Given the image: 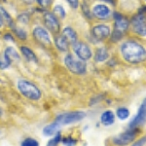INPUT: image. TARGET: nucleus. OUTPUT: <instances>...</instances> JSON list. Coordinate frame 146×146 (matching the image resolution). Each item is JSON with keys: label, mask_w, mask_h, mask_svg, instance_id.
<instances>
[{"label": "nucleus", "mask_w": 146, "mask_h": 146, "mask_svg": "<svg viewBox=\"0 0 146 146\" xmlns=\"http://www.w3.org/2000/svg\"><path fill=\"white\" fill-rule=\"evenodd\" d=\"M122 56L129 63H140L146 60V50L142 45L135 41H128L121 47Z\"/></svg>", "instance_id": "obj_1"}, {"label": "nucleus", "mask_w": 146, "mask_h": 146, "mask_svg": "<svg viewBox=\"0 0 146 146\" xmlns=\"http://www.w3.org/2000/svg\"><path fill=\"white\" fill-rule=\"evenodd\" d=\"M18 89L23 96L32 100H38L41 98V91L36 85L27 80L21 79L18 81Z\"/></svg>", "instance_id": "obj_2"}, {"label": "nucleus", "mask_w": 146, "mask_h": 146, "mask_svg": "<svg viewBox=\"0 0 146 146\" xmlns=\"http://www.w3.org/2000/svg\"><path fill=\"white\" fill-rule=\"evenodd\" d=\"M86 117V113L82 111H74V112H67L63 113L62 115H58L56 119V123L60 126L69 125L75 122H79Z\"/></svg>", "instance_id": "obj_3"}, {"label": "nucleus", "mask_w": 146, "mask_h": 146, "mask_svg": "<svg viewBox=\"0 0 146 146\" xmlns=\"http://www.w3.org/2000/svg\"><path fill=\"white\" fill-rule=\"evenodd\" d=\"M66 67L74 74H84L87 70V64L82 60H76L72 55H67L64 58Z\"/></svg>", "instance_id": "obj_4"}, {"label": "nucleus", "mask_w": 146, "mask_h": 146, "mask_svg": "<svg viewBox=\"0 0 146 146\" xmlns=\"http://www.w3.org/2000/svg\"><path fill=\"white\" fill-rule=\"evenodd\" d=\"M136 137V131L135 129H133V131H126L121 135L115 136L112 139V142L117 146H126L131 143Z\"/></svg>", "instance_id": "obj_5"}, {"label": "nucleus", "mask_w": 146, "mask_h": 146, "mask_svg": "<svg viewBox=\"0 0 146 146\" xmlns=\"http://www.w3.org/2000/svg\"><path fill=\"white\" fill-rule=\"evenodd\" d=\"M133 29L136 34L140 36H146V18L142 14L135 16L131 20Z\"/></svg>", "instance_id": "obj_6"}, {"label": "nucleus", "mask_w": 146, "mask_h": 146, "mask_svg": "<svg viewBox=\"0 0 146 146\" xmlns=\"http://www.w3.org/2000/svg\"><path fill=\"white\" fill-rule=\"evenodd\" d=\"M73 50H74V53L80 60H88L92 58V51L87 44L82 43V42H79V43H75L73 45Z\"/></svg>", "instance_id": "obj_7"}, {"label": "nucleus", "mask_w": 146, "mask_h": 146, "mask_svg": "<svg viewBox=\"0 0 146 146\" xmlns=\"http://www.w3.org/2000/svg\"><path fill=\"white\" fill-rule=\"evenodd\" d=\"M145 122H146V98L142 101L139 109H138L137 114H136V116L131 122V124H129V128L135 129L137 127L141 126V125H143Z\"/></svg>", "instance_id": "obj_8"}, {"label": "nucleus", "mask_w": 146, "mask_h": 146, "mask_svg": "<svg viewBox=\"0 0 146 146\" xmlns=\"http://www.w3.org/2000/svg\"><path fill=\"white\" fill-rule=\"evenodd\" d=\"M33 36L36 39L37 42H39L40 44L44 46L50 45L51 44V37L50 34L48 33V31L42 27H36L33 29Z\"/></svg>", "instance_id": "obj_9"}, {"label": "nucleus", "mask_w": 146, "mask_h": 146, "mask_svg": "<svg viewBox=\"0 0 146 146\" xmlns=\"http://www.w3.org/2000/svg\"><path fill=\"white\" fill-rule=\"evenodd\" d=\"M44 23H45L47 28H48L50 31L54 32V33L60 32V22H58V18H56L54 14L46 13L45 15H44Z\"/></svg>", "instance_id": "obj_10"}, {"label": "nucleus", "mask_w": 146, "mask_h": 146, "mask_svg": "<svg viewBox=\"0 0 146 146\" xmlns=\"http://www.w3.org/2000/svg\"><path fill=\"white\" fill-rule=\"evenodd\" d=\"M92 34L98 40H103L107 38L110 35V28L109 27L105 25H96L95 27L92 29Z\"/></svg>", "instance_id": "obj_11"}, {"label": "nucleus", "mask_w": 146, "mask_h": 146, "mask_svg": "<svg viewBox=\"0 0 146 146\" xmlns=\"http://www.w3.org/2000/svg\"><path fill=\"white\" fill-rule=\"evenodd\" d=\"M114 18H115V30H118V31L122 32V33L127 31L129 27V21L119 13H115Z\"/></svg>", "instance_id": "obj_12"}, {"label": "nucleus", "mask_w": 146, "mask_h": 146, "mask_svg": "<svg viewBox=\"0 0 146 146\" xmlns=\"http://www.w3.org/2000/svg\"><path fill=\"white\" fill-rule=\"evenodd\" d=\"M93 14L95 15V17L104 20V19L108 18L110 14V10L106 5L100 4V5H96L93 8Z\"/></svg>", "instance_id": "obj_13"}, {"label": "nucleus", "mask_w": 146, "mask_h": 146, "mask_svg": "<svg viewBox=\"0 0 146 146\" xmlns=\"http://www.w3.org/2000/svg\"><path fill=\"white\" fill-rule=\"evenodd\" d=\"M62 36L67 40L68 43L73 44V45H74L75 43H77V40H78V36H77L76 31L70 27H66L63 28Z\"/></svg>", "instance_id": "obj_14"}, {"label": "nucleus", "mask_w": 146, "mask_h": 146, "mask_svg": "<svg viewBox=\"0 0 146 146\" xmlns=\"http://www.w3.org/2000/svg\"><path fill=\"white\" fill-rule=\"evenodd\" d=\"M20 55L13 47H7L4 52V60L9 63H11L13 60H20Z\"/></svg>", "instance_id": "obj_15"}, {"label": "nucleus", "mask_w": 146, "mask_h": 146, "mask_svg": "<svg viewBox=\"0 0 146 146\" xmlns=\"http://www.w3.org/2000/svg\"><path fill=\"white\" fill-rule=\"evenodd\" d=\"M100 121L104 126H111V125L115 122V115L114 113L110 110L105 111L102 113L100 117Z\"/></svg>", "instance_id": "obj_16"}, {"label": "nucleus", "mask_w": 146, "mask_h": 146, "mask_svg": "<svg viewBox=\"0 0 146 146\" xmlns=\"http://www.w3.org/2000/svg\"><path fill=\"white\" fill-rule=\"evenodd\" d=\"M21 51H22L23 56H25L27 60H29V62H38V60H37V56L34 54V52L30 50L28 47L23 46L22 48H21Z\"/></svg>", "instance_id": "obj_17"}, {"label": "nucleus", "mask_w": 146, "mask_h": 146, "mask_svg": "<svg viewBox=\"0 0 146 146\" xmlns=\"http://www.w3.org/2000/svg\"><path fill=\"white\" fill-rule=\"evenodd\" d=\"M55 43H56V48H58L60 51L66 52L68 50V44H69V43H68L67 40L65 39L62 35L56 37V38H55Z\"/></svg>", "instance_id": "obj_18"}, {"label": "nucleus", "mask_w": 146, "mask_h": 146, "mask_svg": "<svg viewBox=\"0 0 146 146\" xmlns=\"http://www.w3.org/2000/svg\"><path fill=\"white\" fill-rule=\"evenodd\" d=\"M109 56V54L106 49L104 48H100L98 49V51L96 52V55H95V60L96 62H104L106 60Z\"/></svg>", "instance_id": "obj_19"}, {"label": "nucleus", "mask_w": 146, "mask_h": 146, "mask_svg": "<svg viewBox=\"0 0 146 146\" xmlns=\"http://www.w3.org/2000/svg\"><path fill=\"white\" fill-rule=\"evenodd\" d=\"M60 128V125H58L56 122H54L53 124L48 125V126H46L45 128L43 129V133H44V135H48V136L53 135H55L56 133H58Z\"/></svg>", "instance_id": "obj_20"}, {"label": "nucleus", "mask_w": 146, "mask_h": 146, "mask_svg": "<svg viewBox=\"0 0 146 146\" xmlns=\"http://www.w3.org/2000/svg\"><path fill=\"white\" fill-rule=\"evenodd\" d=\"M0 18H1L2 21H3V22H5L7 25H9L10 27H14L13 19L11 18L10 14H9L8 12H7L2 6H0Z\"/></svg>", "instance_id": "obj_21"}, {"label": "nucleus", "mask_w": 146, "mask_h": 146, "mask_svg": "<svg viewBox=\"0 0 146 146\" xmlns=\"http://www.w3.org/2000/svg\"><path fill=\"white\" fill-rule=\"evenodd\" d=\"M129 116V111L128 108L126 107H121L117 110V117L120 120H126L128 119Z\"/></svg>", "instance_id": "obj_22"}, {"label": "nucleus", "mask_w": 146, "mask_h": 146, "mask_svg": "<svg viewBox=\"0 0 146 146\" xmlns=\"http://www.w3.org/2000/svg\"><path fill=\"white\" fill-rule=\"evenodd\" d=\"M54 13H55L56 16H58V17L62 19H64L65 16H66V12H65L62 5H56L54 7Z\"/></svg>", "instance_id": "obj_23"}, {"label": "nucleus", "mask_w": 146, "mask_h": 146, "mask_svg": "<svg viewBox=\"0 0 146 146\" xmlns=\"http://www.w3.org/2000/svg\"><path fill=\"white\" fill-rule=\"evenodd\" d=\"M62 141V135H60V131L56 133L55 137H53L51 140H49V142L47 143V146H58V143Z\"/></svg>", "instance_id": "obj_24"}, {"label": "nucleus", "mask_w": 146, "mask_h": 146, "mask_svg": "<svg viewBox=\"0 0 146 146\" xmlns=\"http://www.w3.org/2000/svg\"><path fill=\"white\" fill-rule=\"evenodd\" d=\"M22 146H39V142L34 138H25L22 142Z\"/></svg>", "instance_id": "obj_25"}, {"label": "nucleus", "mask_w": 146, "mask_h": 146, "mask_svg": "<svg viewBox=\"0 0 146 146\" xmlns=\"http://www.w3.org/2000/svg\"><path fill=\"white\" fill-rule=\"evenodd\" d=\"M14 30H15L16 34H17V36L19 38H21L22 40H25L27 37V32L25 31V30L23 29V28H20V27H14Z\"/></svg>", "instance_id": "obj_26"}, {"label": "nucleus", "mask_w": 146, "mask_h": 146, "mask_svg": "<svg viewBox=\"0 0 146 146\" xmlns=\"http://www.w3.org/2000/svg\"><path fill=\"white\" fill-rule=\"evenodd\" d=\"M62 143L65 146H74L77 143L76 139H73V138L70 137V136H68V137L62 138Z\"/></svg>", "instance_id": "obj_27"}, {"label": "nucleus", "mask_w": 146, "mask_h": 146, "mask_svg": "<svg viewBox=\"0 0 146 146\" xmlns=\"http://www.w3.org/2000/svg\"><path fill=\"white\" fill-rule=\"evenodd\" d=\"M122 37H123V33L122 32H120L118 31V30H114V32L112 33V40L114 42H116V41H119V40H121L122 39Z\"/></svg>", "instance_id": "obj_28"}, {"label": "nucleus", "mask_w": 146, "mask_h": 146, "mask_svg": "<svg viewBox=\"0 0 146 146\" xmlns=\"http://www.w3.org/2000/svg\"><path fill=\"white\" fill-rule=\"evenodd\" d=\"M37 3L41 7H43V8H47V7L51 5L52 0H37Z\"/></svg>", "instance_id": "obj_29"}, {"label": "nucleus", "mask_w": 146, "mask_h": 146, "mask_svg": "<svg viewBox=\"0 0 146 146\" xmlns=\"http://www.w3.org/2000/svg\"><path fill=\"white\" fill-rule=\"evenodd\" d=\"M18 20L20 21V22L23 23L25 25H27L28 23V21H29V17H28V15H27V14H22V15L19 16Z\"/></svg>", "instance_id": "obj_30"}, {"label": "nucleus", "mask_w": 146, "mask_h": 146, "mask_svg": "<svg viewBox=\"0 0 146 146\" xmlns=\"http://www.w3.org/2000/svg\"><path fill=\"white\" fill-rule=\"evenodd\" d=\"M145 143H146V136H143V137L139 138L138 140H136L131 146H143Z\"/></svg>", "instance_id": "obj_31"}, {"label": "nucleus", "mask_w": 146, "mask_h": 146, "mask_svg": "<svg viewBox=\"0 0 146 146\" xmlns=\"http://www.w3.org/2000/svg\"><path fill=\"white\" fill-rule=\"evenodd\" d=\"M67 2L70 4V6H71L73 9H76L79 5L78 0H67Z\"/></svg>", "instance_id": "obj_32"}, {"label": "nucleus", "mask_w": 146, "mask_h": 146, "mask_svg": "<svg viewBox=\"0 0 146 146\" xmlns=\"http://www.w3.org/2000/svg\"><path fill=\"white\" fill-rule=\"evenodd\" d=\"M82 7H83V12H84L85 15H86L88 18H91V15H90V13H89V10H88V7L85 6V4H83Z\"/></svg>", "instance_id": "obj_33"}, {"label": "nucleus", "mask_w": 146, "mask_h": 146, "mask_svg": "<svg viewBox=\"0 0 146 146\" xmlns=\"http://www.w3.org/2000/svg\"><path fill=\"white\" fill-rule=\"evenodd\" d=\"M4 38H5V40H10V41L14 42V38L12 37L11 34H6L5 36H4Z\"/></svg>", "instance_id": "obj_34"}, {"label": "nucleus", "mask_w": 146, "mask_h": 146, "mask_svg": "<svg viewBox=\"0 0 146 146\" xmlns=\"http://www.w3.org/2000/svg\"><path fill=\"white\" fill-rule=\"evenodd\" d=\"M23 1L25 2V3H27V4H30V3H32L34 0H23Z\"/></svg>", "instance_id": "obj_35"}, {"label": "nucleus", "mask_w": 146, "mask_h": 146, "mask_svg": "<svg viewBox=\"0 0 146 146\" xmlns=\"http://www.w3.org/2000/svg\"><path fill=\"white\" fill-rule=\"evenodd\" d=\"M2 25H3V21H2L1 18H0V27H1Z\"/></svg>", "instance_id": "obj_36"}, {"label": "nucleus", "mask_w": 146, "mask_h": 146, "mask_svg": "<svg viewBox=\"0 0 146 146\" xmlns=\"http://www.w3.org/2000/svg\"><path fill=\"white\" fill-rule=\"evenodd\" d=\"M103 1H106V2H110V3H112V4H113V1H112V0H103Z\"/></svg>", "instance_id": "obj_37"}, {"label": "nucleus", "mask_w": 146, "mask_h": 146, "mask_svg": "<svg viewBox=\"0 0 146 146\" xmlns=\"http://www.w3.org/2000/svg\"><path fill=\"white\" fill-rule=\"evenodd\" d=\"M2 115V110H1V108H0V116Z\"/></svg>", "instance_id": "obj_38"}, {"label": "nucleus", "mask_w": 146, "mask_h": 146, "mask_svg": "<svg viewBox=\"0 0 146 146\" xmlns=\"http://www.w3.org/2000/svg\"><path fill=\"white\" fill-rule=\"evenodd\" d=\"M2 1H6V0H2Z\"/></svg>", "instance_id": "obj_39"}]
</instances>
